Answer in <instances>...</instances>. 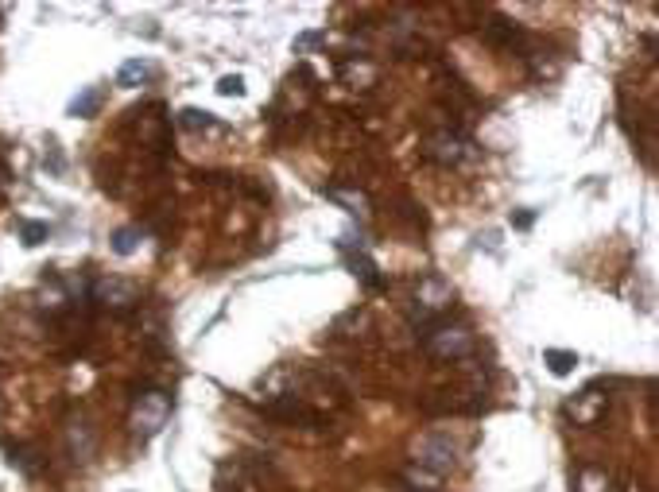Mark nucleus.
Masks as SVG:
<instances>
[{"mask_svg": "<svg viewBox=\"0 0 659 492\" xmlns=\"http://www.w3.org/2000/svg\"><path fill=\"white\" fill-rule=\"evenodd\" d=\"M423 349H426V357H435V360H465L477 349V342L465 326L435 322V326L423 330Z\"/></svg>", "mask_w": 659, "mask_h": 492, "instance_id": "obj_1", "label": "nucleus"}, {"mask_svg": "<svg viewBox=\"0 0 659 492\" xmlns=\"http://www.w3.org/2000/svg\"><path fill=\"white\" fill-rule=\"evenodd\" d=\"M171 419V396L167 392H140L136 404H133V415H128V426H133V434L140 442H148L155 438Z\"/></svg>", "mask_w": 659, "mask_h": 492, "instance_id": "obj_2", "label": "nucleus"}, {"mask_svg": "<svg viewBox=\"0 0 659 492\" xmlns=\"http://www.w3.org/2000/svg\"><path fill=\"white\" fill-rule=\"evenodd\" d=\"M411 465L446 477L458 465V446L450 442L446 434H426V438H419V442H416V458H411Z\"/></svg>", "mask_w": 659, "mask_h": 492, "instance_id": "obj_3", "label": "nucleus"}, {"mask_svg": "<svg viewBox=\"0 0 659 492\" xmlns=\"http://www.w3.org/2000/svg\"><path fill=\"white\" fill-rule=\"evenodd\" d=\"M450 299H454V287H450V279L435 276V271H431V276H423V279H419V287H416V306H419V322H423V330H426V326H435V318L450 306Z\"/></svg>", "mask_w": 659, "mask_h": 492, "instance_id": "obj_4", "label": "nucleus"}, {"mask_svg": "<svg viewBox=\"0 0 659 492\" xmlns=\"http://www.w3.org/2000/svg\"><path fill=\"white\" fill-rule=\"evenodd\" d=\"M426 159L443 163V167H465L477 159V148L473 140H465L462 132H438L426 140Z\"/></svg>", "mask_w": 659, "mask_h": 492, "instance_id": "obj_5", "label": "nucleus"}, {"mask_svg": "<svg viewBox=\"0 0 659 492\" xmlns=\"http://www.w3.org/2000/svg\"><path fill=\"white\" fill-rule=\"evenodd\" d=\"M566 415H571L578 426H593L605 415V396L598 387H586V392H578L574 399H566Z\"/></svg>", "mask_w": 659, "mask_h": 492, "instance_id": "obj_6", "label": "nucleus"}, {"mask_svg": "<svg viewBox=\"0 0 659 492\" xmlns=\"http://www.w3.org/2000/svg\"><path fill=\"white\" fill-rule=\"evenodd\" d=\"M94 299L101 303V306H113V310H128V306H136V287L133 283H124V279H97L94 283Z\"/></svg>", "mask_w": 659, "mask_h": 492, "instance_id": "obj_7", "label": "nucleus"}, {"mask_svg": "<svg viewBox=\"0 0 659 492\" xmlns=\"http://www.w3.org/2000/svg\"><path fill=\"white\" fill-rule=\"evenodd\" d=\"M326 198L334 205H342L345 214H353V217H369V210H372L369 194L357 190V187H326Z\"/></svg>", "mask_w": 659, "mask_h": 492, "instance_id": "obj_8", "label": "nucleus"}, {"mask_svg": "<svg viewBox=\"0 0 659 492\" xmlns=\"http://www.w3.org/2000/svg\"><path fill=\"white\" fill-rule=\"evenodd\" d=\"M338 77L345 86H353V89H369L372 82H377V67H372L369 59H349V62H342V67H338Z\"/></svg>", "mask_w": 659, "mask_h": 492, "instance_id": "obj_9", "label": "nucleus"}, {"mask_svg": "<svg viewBox=\"0 0 659 492\" xmlns=\"http://www.w3.org/2000/svg\"><path fill=\"white\" fill-rule=\"evenodd\" d=\"M345 264L353 268V276L365 283V287H384V276H380V268L372 264L369 252H361V249L357 252H345Z\"/></svg>", "mask_w": 659, "mask_h": 492, "instance_id": "obj_10", "label": "nucleus"}, {"mask_svg": "<svg viewBox=\"0 0 659 492\" xmlns=\"http://www.w3.org/2000/svg\"><path fill=\"white\" fill-rule=\"evenodd\" d=\"M151 74H155V67L148 59H128L124 67L116 70V86H121V89H136V86L151 82Z\"/></svg>", "mask_w": 659, "mask_h": 492, "instance_id": "obj_11", "label": "nucleus"}, {"mask_svg": "<svg viewBox=\"0 0 659 492\" xmlns=\"http://www.w3.org/2000/svg\"><path fill=\"white\" fill-rule=\"evenodd\" d=\"M178 124L190 128V132H225V124L217 121L214 113H206V109H183V113H178Z\"/></svg>", "mask_w": 659, "mask_h": 492, "instance_id": "obj_12", "label": "nucleus"}, {"mask_svg": "<svg viewBox=\"0 0 659 492\" xmlns=\"http://www.w3.org/2000/svg\"><path fill=\"white\" fill-rule=\"evenodd\" d=\"M404 485H407V492H435L438 485H443V477L431 473V469H419V465H407Z\"/></svg>", "mask_w": 659, "mask_h": 492, "instance_id": "obj_13", "label": "nucleus"}, {"mask_svg": "<svg viewBox=\"0 0 659 492\" xmlns=\"http://www.w3.org/2000/svg\"><path fill=\"white\" fill-rule=\"evenodd\" d=\"M543 360H547L551 377H571V372L578 369V353H571V349H547Z\"/></svg>", "mask_w": 659, "mask_h": 492, "instance_id": "obj_14", "label": "nucleus"}, {"mask_svg": "<svg viewBox=\"0 0 659 492\" xmlns=\"http://www.w3.org/2000/svg\"><path fill=\"white\" fill-rule=\"evenodd\" d=\"M101 109V89H82L74 101H70V116L74 121H89Z\"/></svg>", "mask_w": 659, "mask_h": 492, "instance_id": "obj_15", "label": "nucleus"}, {"mask_svg": "<svg viewBox=\"0 0 659 492\" xmlns=\"http://www.w3.org/2000/svg\"><path fill=\"white\" fill-rule=\"evenodd\" d=\"M578 492H609V473L601 465H586L578 473Z\"/></svg>", "mask_w": 659, "mask_h": 492, "instance_id": "obj_16", "label": "nucleus"}, {"mask_svg": "<svg viewBox=\"0 0 659 492\" xmlns=\"http://www.w3.org/2000/svg\"><path fill=\"white\" fill-rule=\"evenodd\" d=\"M136 249H140V229L124 225V229L113 232V252H116V256H133Z\"/></svg>", "mask_w": 659, "mask_h": 492, "instance_id": "obj_17", "label": "nucleus"}, {"mask_svg": "<svg viewBox=\"0 0 659 492\" xmlns=\"http://www.w3.org/2000/svg\"><path fill=\"white\" fill-rule=\"evenodd\" d=\"M47 222H23L20 225V237H23V244H28V249H35V244H43L47 241Z\"/></svg>", "mask_w": 659, "mask_h": 492, "instance_id": "obj_18", "label": "nucleus"}, {"mask_svg": "<svg viewBox=\"0 0 659 492\" xmlns=\"http://www.w3.org/2000/svg\"><path fill=\"white\" fill-rule=\"evenodd\" d=\"M217 94H222V97H244V77L241 74H225L222 82H217Z\"/></svg>", "mask_w": 659, "mask_h": 492, "instance_id": "obj_19", "label": "nucleus"}, {"mask_svg": "<svg viewBox=\"0 0 659 492\" xmlns=\"http://www.w3.org/2000/svg\"><path fill=\"white\" fill-rule=\"evenodd\" d=\"M318 43H326V32H303V35H295V50H299V55H307V50L318 47Z\"/></svg>", "mask_w": 659, "mask_h": 492, "instance_id": "obj_20", "label": "nucleus"}, {"mask_svg": "<svg viewBox=\"0 0 659 492\" xmlns=\"http://www.w3.org/2000/svg\"><path fill=\"white\" fill-rule=\"evenodd\" d=\"M532 222H535V214H516V222H512V225H516V229H527Z\"/></svg>", "mask_w": 659, "mask_h": 492, "instance_id": "obj_21", "label": "nucleus"}]
</instances>
